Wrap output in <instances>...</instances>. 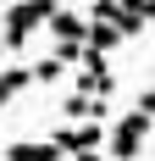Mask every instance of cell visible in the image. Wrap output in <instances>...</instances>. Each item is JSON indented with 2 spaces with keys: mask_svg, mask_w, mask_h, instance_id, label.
<instances>
[{
  "mask_svg": "<svg viewBox=\"0 0 155 161\" xmlns=\"http://www.w3.org/2000/svg\"><path fill=\"white\" fill-rule=\"evenodd\" d=\"M45 145H56L61 156H100V145H105V128L100 122H72V128H50Z\"/></svg>",
  "mask_w": 155,
  "mask_h": 161,
  "instance_id": "2",
  "label": "cell"
},
{
  "mask_svg": "<svg viewBox=\"0 0 155 161\" xmlns=\"http://www.w3.org/2000/svg\"><path fill=\"white\" fill-rule=\"evenodd\" d=\"M45 17H50V0H22V6H6L0 11V50H22L28 45V33L33 28H45Z\"/></svg>",
  "mask_w": 155,
  "mask_h": 161,
  "instance_id": "1",
  "label": "cell"
},
{
  "mask_svg": "<svg viewBox=\"0 0 155 161\" xmlns=\"http://www.w3.org/2000/svg\"><path fill=\"white\" fill-rule=\"evenodd\" d=\"M61 111L72 117V122H89V95H67V100H61Z\"/></svg>",
  "mask_w": 155,
  "mask_h": 161,
  "instance_id": "8",
  "label": "cell"
},
{
  "mask_svg": "<svg viewBox=\"0 0 155 161\" xmlns=\"http://www.w3.org/2000/svg\"><path fill=\"white\" fill-rule=\"evenodd\" d=\"M105 145H111V161H133V156H144V145H150V117H144V111H127Z\"/></svg>",
  "mask_w": 155,
  "mask_h": 161,
  "instance_id": "3",
  "label": "cell"
},
{
  "mask_svg": "<svg viewBox=\"0 0 155 161\" xmlns=\"http://www.w3.org/2000/svg\"><path fill=\"white\" fill-rule=\"evenodd\" d=\"M45 28H50V39H56V45H83V33H89V17H83V11H72V6H50Z\"/></svg>",
  "mask_w": 155,
  "mask_h": 161,
  "instance_id": "4",
  "label": "cell"
},
{
  "mask_svg": "<svg viewBox=\"0 0 155 161\" xmlns=\"http://www.w3.org/2000/svg\"><path fill=\"white\" fill-rule=\"evenodd\" d=\"M28 83H33V78H28V67H6V72H0V111H6V106H11Z\"/></svg>",
  "mask_w": 155,
  "mask_h": 161,
  "instance_id": "6",
  "label": "cell"
},
{
  "mask_svg": "<svg viewBox=\"0 0 155 161\" xmlns=\"http://www.w3.org/2000/svg\"><path fill=\"white\" fill-rule=\"evenodd\" d=\"M6 161H61V150L45 139H22V145H6Z\"/></svg>",
  "mask_w": 155,
  "mask_h": 161,
  "instance_id": "5",
  "label": "cell"
},
{
  "mask_svg": "<svg viewBox=\"0 0 155 161\" xmlns=\"http://www.w3.org/2000/svg\"><path fill=\"white\" fill-rule=\"evenodd\" d=\"M28 78H33V83H61V78H67V67L56 61V56H50V61H39V67H28Z\"/></svg>",
  "mask_w": 155,
  "mask_h": 161,
  "instance_id": "7",
  "label": "cell"
}]
</instances>
